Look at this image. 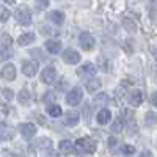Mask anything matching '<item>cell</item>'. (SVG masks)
Masks as SVG:
<instances>
[{
    "mask_svg": "<svg viewBox=\"0 0 157 157\" xmlns=\"http://www.w3.org/2000/svg\"><path fill=\"white\" fill-rule=\"evenodd\" d=\"M75 146H77L78 151H82V152H85V154H93V152L96 151V148H98L96 141H94L93 138H90V137L78 138V140L75 141Z\"/></svg>",
    "mask_w": 157,
    "mask_h": 157,
    "instance_id": "obj_1",
    "label": "cell"
},
{
    "mask_svg": "<svg viewBox=\"0 0 157 157\" xmlns=\"http://www.w3.org/2000/svg\"><path fill=\"white\" fill-rule=\"evenodd\" d=\"M14 17H16V21H17L21 25H30V24H32V19H33L29 6H25V5L17 6V10H16V13H14Z\"/></svg>",
    "mask_w": 157,
    "mask_h": 157,
    "instance_id": "obj_2",
    "label": "cell"
},
{
    "mask_svg": "<svg viewBox=\"0 0 157 157\" xmlns=\"http://www.w3.org/2000/svg\"><path fill=\"white\" fill-rule=\"evenodd\" d=\"M82 99H83V90L80 86L72 88L69 93L66 94V104H68V105H71V107L78 105V104L82 102Z\"/></svg>",
    "mask_w": 157,
    "mask_h": 157,
    "instance_id": "obj_3",
    "label": "cell"
},
{
    "mask_svg": "<svg viewBox=\"0 0 157 157\" xmlns=\"http://www.w3.org/2000/svg\"><path fill=\"white\" fill-rule=\"evenodd\" d=\"M78 43H80V46L85 50H91V49L94 47V44H96V39H94V36L91 35V33L82 32L80 35H78Z\"/></svg>",
    "mask_w": 157,
    "mask_h": 157,
    "instance_id": "obj_4",
    "label": "cell"
},
{
    "mask_svg": "<svg viewBox=\"0 0 157 157\" xmlns=\"http://www.w3.org/2000/svg\"><path fill=\"white\" fill-rule=\"evenodd\" d=\"M55 78H57V69L55 68H52V66H47L43 69L41 72V82L46 83V85H52L55 82Z\"/></svg>",
    "mask_w": 157,
    "mask_h": 157,
    "instance_id": "obj_5",
    "label": "cell"
},
{
    "mask_svg": "<svg viewBox=\"0 0 157 157\" xmlns=\"http://www.w3.org/2000/svg\"><path fill=\"white\" fill-rule=\"evenodd\" d=\"M63 61L68 64H77L80 61V54L74 49H66L63 52Z\"/></svg>",
    "mask_w": 157,
    "mask_h": 157,
    "instance_id": "obj_6",
    "label": "cell"
},
{
    "mask_svg": "<svg viewBox=\"0 0 157 157\" xmlns=\"http://www.w3.org/2000/svg\"><path fill=\"white\" fill-rule=\"evenodd\" d=\"M0 77H2L3 80H8V82L14 80V78H16V68H14V64H11V63L5 64V66L2 68V71H0Z\"/></svg>",
    "mask_w": 157,
    "mask_h": 157,
    "instance_id": "obj_7",
    "label": "cell"
},
{
    "mask_svg": "<svg viewBox=\"0 0 157 157\" xmlns=\"http://www.w3.org/2000/svg\"><path fill=\"white\" fill-rule=\"evenodd\" d=\"M19 132L24 138H32L36 134V126L33 123H22L19 126Z\"/></svg>",
    "mask_w": 157,
    "mask_h": 157,
    "instance_id": "obj_8",
    "label": "cell"
},
{
    "mask_svg": "<svg viewBox=\"0 0 157 157\" xmlns=\"http://www.w3.org/2000/svg\"><path fill=\"white\" fill-rule=\"evenodd\" d=\"M96 74V66H93V63H85L77 69L78 77H94Z\"/></svg>",
    "mask_w": 157,
    "mask_h": 157,
    "instance_id": "obj_9",
    "label": "cell"
},
{
    "mask_svg": "<svg viewBox=\"0 0 157 157\" xmlns=\"http://www.w3.org/2000/svg\"><path fill=\"white\" fill-rule=\"evenodd\" d=\"M38 63L36 61H24L22 63V72L27 75V77H35L36 72H38Z\"/></svg>",
    "mask_w": 157,
    "mask_h": 157,
    "instance_id": "obj_10",
    "label": "cell"
},
{
    "mask_svg": "<svg viewBox=\"0 0 157 157\" xmlns=\"http://www.w3.org/2000/svg\"><path fill=\"white\" fill-rule=\"evenodd\" d=\"M127 101H129V104L132 107H138V105H141V102H143V94H141V91L140 90H132L129 93V96H127Z\"/></svg>",
    "mask_w": 157,
    "mask_h": 157,
    "instance_id": "obj_11",
    "label": "cell"
},
{
    "mask_svg": "<svg viewBox=\"0 0 157 157\" xmlns=\"http://www.w3.org/2000/svg\"><path fill=\"white\" fill-rule=\"evenodd\" d=\"M44 47H46V50L49 52L50 55H57V54L61 52V43L55 41V39H49V41H46Z\"/></svg>",
    "mask_w": 157,
    "mask_h": 157,
    "instance_id": "obj_12",
    "label": "cell"
},
{
    "mask_svg": "<svg viewBox=\"0 0 157 157\" xmlns=\"http://www.w3.org/2000/svg\"><path fill=\"white\" fill-rule=\"evenodd\" d=\"M14 135V129L5 123H0V140H11Z\"/></svg>",
    "mask_w": 157,
    "mask_h": 157,
    "instance_id": "obj_13",
    "label": "cell"
},
{
    "mask_svg": "<svg viewBox=\"0 0 157 157\" xmlns=\"http://www.w3.org/2000/svg\"><path fill=\"white\" fill-rule=\"evenodd\" d=\"M35 39H36L35 33L27 32V33H22V35L19 36V39H17V44H19V46H29V44L35 43Z\"/></svg>",
    "mask_w": 157,
    "mask_h": 157,
    "instance_id": "obj_14",
    "label": "cell"
},
{
    "mask_svg": "<svg viewBox=\"0 0 157 157\" xmlns=\"http://www.w3.org/2000/svg\"><path fill=\"white\" fill-rule=\"evenodd\" d=\"M58 149L63 154H72L74 152V143L71 140H61L58 145Z\"/></svg>",
    "mask_w": 157,
    "mask_h": 157,
    "instance_id": "obj_15",
    "label": "cell"
},
{
    "mask_svg": "<svg viewBox=\"0 0 157 157\" xmlns=\"http://www.w3.org/2000/svg\"><path fill=\"white\" fill-rule=\"evenodd\" d=\"M96 120H98L99 124H107V123L112 120V113H110V110H107V109L99 110V113H98V116H96Z\"/></svg>",
    "mask_w": 157,
    "mask_h": 157,
    "instance_id": "obj_16",
    "label": "cell"
},
{
    "mask_svg": "<svg viewBox=\"0 0 157 157\" xmlns=\"http://www.w3.org/2000/svg\"><path fill=\"white\" fill-rule=\"evenodd\" d=\"M78 120H80L78 113H75V112H69V113L66 115V118H64V126H68V127H74V126L78 123Z\"/></svg>",
    "mask_w": 157,
    "mask_h": 157,
    "instance_id": "obj_17",
    "label": "cell"
},
{
    "mask_svg": "<svg viewBox=\"0 0 157 157\" xmlns=\"http://www.w3.org/2000/svg\"><path fill=\"white\" fill-rule=\"evenodd\" d=\"M49 21L57 24V25H61L64 22V14L61 11H50L49 13Z\"/></svg>",
    "mask_w": 157,
    "mask_h": 157,
    "instance_id": "obj_18",
    "label": "cell"
},
{
    "mask_svg": "<svg viewBox=\"0 0 157 157\" xmlns=\"http://www.w3.org/2000/svg\"><path fill=\"white\" fill-rule=\"evenodd\" d=\"M99 88H101V80L98 77H91L86 82V91L88 93H94V91H98Z\"/></svg>",
    "mask_w": 157,
    "mask_h": 157,
    "instance_id": "obj_19",
    "label": "cell"
},
{
    "mask_svg": "<svg viewBox=\"0 0 157 157\" xmlns=\"http://www.w3.org/2000/svg\"><path fill=\"white\" fill-rule=\"evenodd\" d=\"M35 148H38V149H43V151H49L50 148H52V141L49 140V138H38L36 141H35Z\"/></svg>",
    "mask_w": 157,
    "mask_h": 157,
    "instance_id": "obj_20",
    "label": "cell"
},
{
    "mask_svg": "<svg viewBox=\"0 0 157 157\" xmlns=\"http://www.w3.org/2000/svg\"><path fill=\"white\" fill-rule=\"evenodd\" d=\"M47 113L52 118H58V116H61L63 110H61L60 105H57V104H49V105H47Z\"/></svg>",
    "mask_w": 157,
    "mask_h": 157,
    "instance_id": "obj_21",
    "label": "cell"
},
{
    "mask_svg": "<svg viewBox=\"0 0 157 157\" xmlns=\"http://www.w3.org/2000/svg\"><path fill=\"white\" fill-rule=\"evenodd\" d=\"M17 101L21 104H24V105H25V104H29L30 102V93H29L27 90H21L19 94H17Z\"/></svg>",
    "mask_w": 157,
    "mask_h": 157,
    "instance_id": "obj_22",
    "label": "cell"
},
{
    "mask_svg": "<svg viewBox=\"0 0 157 157\" xmlns=\"http://www.w3.org/2000/svg\"><path fill=\"white\" fill-rule=\"evenodd\" d=\"M11 57H13V50L10 47H2L0 49V61H5V60H8Z\"/></svg>",
    "mask_w": 157,
    "mask_h": 157,
    "instance_id": "obj_23",
    "label": "cell"
},
{
    "mask_svg": "<svg viewBox=\"0 0 157 157\" xmlns=\"http://www.w3.org/2000/svg\"><path fill=\"white\" fill-rule=\"evenodd\" d=\"M155 121H157V116H155L154 112H148V113L145 115V124H146V126H154Z\"/></svg>",
    "mask_w": 157,
    "mask_h": 157,
    "instance_id": "obj_24",
    "label": "cell"
},
{
    "mask_svg": "<svg viewBox=\"0 0 157 157\" xmlns=\"http://www.w3.org/2000/svg\"><path fill=\"white\" fill-rule=\"evenodd\" d=\"M123 127H124L123 120H116V121L113 123V126H112V132H115V134H120L121 130H123Z\"/></svg>",
    "mask_w": 157,
    "mask_h": 157,
    "instance_id": "obj_25",
    "label": "cell"
},
{
    "mask_svg": "<svg viewBox=\"0 0 157 157\" xmlns=\"http://www.w3.org/2000/svg\"><path fill=\"white\" fill-rule=\"evenodd\" d=\"M121 152L124 155H132V154H135V146H132V145H123L121 146Z\"/></svg>",
    "mask_w": 157,
    "mask_h": 157,
    "instance_id": "obj_26",
    "label": "cell"
},
{
    "mask_svg": "<svg viewBox=\"0 0 157 157\" xmlns=\"http://www.w3.org/2000/svg\"><path fill=\"white\" fill-rule=\"evenodd\" d=\"M0 41H2V46H3V47H11L13 38H11L8 33H5V35H2V39H0Z\"/></svg>",
    "mask_w": 157,
    "mask_h": 157,
    "instance_id": "obj_27",
    "label": "cell"
},
{
    "mask_svg": "<svg viewBox=\"0 0 157 157\" xmlns=\"http://www.w3.org/2000/svg\"><path fill=\"white\" fill-rule=\"evenodd\" d=\"M49 6V0H35V8L36 10H46Z\"/></svg>",
    "mask_w": 157,
    "mask_h": 157,
    "instance_id": "obj_28",
    "label": "cell"
},
{
    "mask_svg": "<svg viewBox=\"0 0 157 157\" xmlns=\"http://www.w3.org/2000/svg\"><path fill=\"white\" fill-rule=\"evenodd\" d=\"M11 16V13L8 8H2V13H0V22H6Z\"/></svg>",
    "mask_w": 157,
    "mask_h": 157,
    "instance_id": "obj_29",
    "label": "cell"
},
{
    "mask_svg": "<svg viewBox=\"0 0 157 157\" xmlns=\"http://www.w3.org/2000/svg\"><path fill=\"white\" fill-rule=\"evenodd\" d=\"M102 102H109V96L105 94V93H101V94H98L96 98H94V104H102Z\"/></svg>",
    "mask_w": 157,
    "mask_h": 157,
    "instance_id": "obj_30",
    "label": "cell"
},
{
    "mask_svg": "<svg viewBox=\"0 0 157 157\" xmlns=\"http://www.w3.org/2000/svg\"><path fill=\"white\" fill-rule=\"evenodd\" d=\"M2 96H3L6 101H13V98H14V93H13L10 88H3V90H2Z\"/></svg>",
    "mask_w": 157,
    "mask_h": 157,
    "instance_id": "obj_31",
    "label": "cell"
},
{
    "mask_svg": "<svg viewBox=\"0 0 157 157\" xmlns=\"http://www.w3.org/2000/svg\"><path fill=\"white\" fill-rule=\"evenodd\" d=\"M54 99V93H52V91H47V93L44 94V98H43V101L44 102H47V105H49V102Z\"/></svg>",
    "mask_w": 157,
    "mask_h": 157,
    "instance_id": "obj_32",
    "label": "cell"
},
{
    "mask_svg": "<svg viewBox=\"0 0 157 157\" xmlns=\"http://www.w3.org/2000/svg\"><path fill=\"white\" fill-rule=\"evenodd\" d=\"M151 102H152L154 107H157V91H154V93L151 94Z\"/></svg>",
    "mask_w": 157,
    "mask_h": 157,
    "instance_id": "obj_33",
    "label": "cell"
},
{
    "mask_svg": "<svg viewBox=\"0 0 157 157\" xmlns=\"http://www.w3.org/2000/svg\"><path fill=\"white\" fill-rule=\"evenodd\" d=\"M140 157H152V152L146 149V151H143V152L140 154Z\"/></svg>",
    "mask_w": 157,
    "mask_h": 157,
    "instance_id": "obj_34",
    "label": "cell"
},
{
    "mask_svg": "<svg viewBox=\"0 0 157 157\" xmlns=\"http://www.w3.org/2000/svg\"><path fill=\"white\" fill-rule=\"evenodd\" d=\"M109 143H110V146H113V145H115V143H116V140H115V138L112 137V138L109 140Z\"/></svg>",
    "mask_w": 157,
    "mask_h": 157,
    "instance_id": "obj_35",
    "label": "cell"
},
{
    "mask_svg": "<svg viewBox=\"0 0 157 157\" xmlns=\"http://www.w3.org/2000/svg\"><path fill=\"white\" fill-rule=\"evenodd\" d=\"M5 2H6V3H10V5H13V3H14V0H5Z\"/></svg>",
    "mask_w": 157,
    "mask_h": 157,
    "instance_id": "obj_36",
    "label": "cell"
}]
</instances>
